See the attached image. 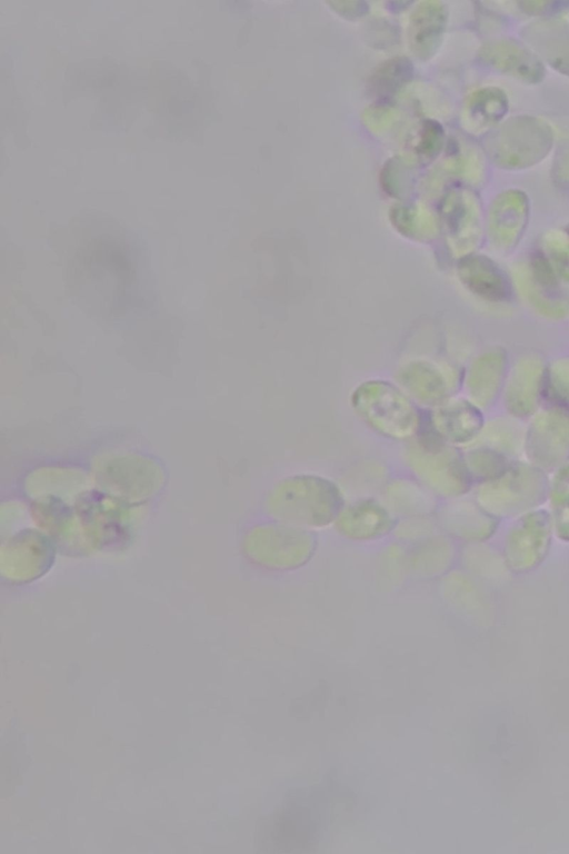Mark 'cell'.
I'll list each match as a JSON object with an SVG mask.
<instances>
[{"label":"cell","mask_w":569,"mask_h":854,"mask_svg":"<svg viewBox=\"0 0 569 854\" xmlns=\"http://www.w3.org/2000/svg\"><path fill=\"white\" fill-rule=\"evenodd\" d=\"M443 138L442 126L433 119H426L420 127L416 146L417 153L425 159L436 157L441 150Z\"/></svg>","instance_id":"cell-24"},{"label":"cell","mask_w":569,"mask_h":854,"mask_svg":"<svg viewBox=\"0 0 569 854\" xmlns=\"http://www.w3.org/2000/svg\"><path fill=\"white\" fill-rule=\"evenodd\" d=\"M393 117L392 110L385 105H375L363 112V120L370 128L377 130L388 125Z\"/></svg>","instance_id":"cell-28"},{"label":"cell","mask_w":569,"mask_h":854,"mask_svg":"<svg viewBox=\"0 0 569 854\" xmlns=\"http://www.w3.org/2000/svg\"><path fill=\"white\" fill-rule=\"evenodd\" d=\"M328 4L348 19L362 17L368 11V4L363 1H329Z\"/></svg>","instance_id":"cell-29"},{"label":"cell","mask_w":569,"mask_h":854,"mask_svg":"<svg viewBox=\"0 0 569 854\" xmlns=\"http://www.w3.org/2000/svg\"><path fill=\"white\" fill-rule=\"evenodd\" d=\"M396 523L395 515L382 500L362 497L345 505L333 525L347 539L371 542L393 532Z\"/></svg>","instance_id":"cell-7"},{"label":"cell","mask_w":569,"mask_h":854,"mask_svg":"<svg viewBox=\"0 0 569 854\" xmlns=\"http://www.w3.org/2000/svg\"><path fill=\"white\" fill-rule=\"evenodd\" d=\"M529 216V201L520 190L498 195L491 203L488 229L492 244L502 250L512 248L520 239Z\"/></svg>","instance_id":"cell-10"},{"label":"cell","mask_w":569,"mask_h":854,"mask_svg":"<svg viewBox=\"0 0 569 854\" xmlns=\"http://www.w3.org/2000/svg\"><path fill=\"white\" fill-rule=\"evenodd\" d=\"M475 509L470 505L453 503L448 504L439 512V524L451 535L471 539L478 537Z\"/></svg>","instance_id":"cell-22"},{"label":"cell","mask_w":569,"mask_h":854,"mask_svg":"<svg viewBox=\"0 0 569 854\" xmlns=\"http://www.w3.org/2000/svg\"><path fill=\"white\" fill-rule=\"evenodd\" d=\"M552 128L532 116L509 118L487 139L492 161L508 170L529 168L543 160L552 148Z\"/></svg>","instance_id":"cell-4"},{"label":"cell","mask_w":569,"mask_h":854,"mask_svg":"<svg viewBox=\"0 0 569 854\" xmlns=\"http://www.w3.org/2000/svg\"><path fill=\"white\" fill-rule=\"evenodd\" d=\"M345 505L340 486L316 474L287 476L266 498V510L273 520L309 530L332 525Z\"/></svg>","instance_id":"cell-1"},{"label":"cell","mask_w":569,"mask_h":854,"mask_svg":"<svg viewBox=\"0 0 569 854\" xmlns=\"http://www.w3.org/2000/svg\"><path fill=\"white\" fill-rule=\"evenodd\" d=\"M413 76L409 58L398 56L382 61L369 78V90L378 98H389L405 87Z\"/></svg>","instance_id":"cell-21"},{"label":"cell","mask_w":569,"mask_h":854,"mask_svg":"<svg viewBox=\"0 0 569 854\" xmlns=\"http://www.w3.org/2000/svg\"><path fill=\"white\" fill-rule=\"evenodd\" d=\"M517 6L527 13L530 14H546L553 11H559L562 8L569 6L568 2H551V1H521L517 2Z\"/></svg>","instance_id":"cell-30"},{"label":"cell","mask_w":569,"mask_h":854,"mask_svg":"<svg viewBox=\"0 0 569 854\" xmlns=\"http://www.w3.org/2000/svg\"><path fill=\"white\" fill-rule=\"evenodd\" d=\"M507 112V95L498 87H485L468 97L463 120L470 130L483 131L499 125Z\"/></svg>","instance_id":"cell-18"},{"label":"cell","mask_w":569,"mask_h":854,"mask_svg":"<svg viewBox=\"0 0 569 854\" xmlns=\"http://www.w3.org/2000/svg\"><path fill=\"white\" fill-rule=\"evenodd\" d=\"M441 212L452 248L466 256L476 247L481 236L477 198L467 190H451L443 199Z\"/></svg>","instance_id":"cell-9"},{"label":"cell","mask_w":569,"mask_h":854,"mask_svg":"<svg viewBox=\"0 0 569 854\" xmlns=\"http://www.w3.org/2000/svg\"><path fill=\"white\" fill-rule=\"evenodd\" d=\"M550 393L569 407V357L555 360L546 373Z\"/></svg>","instance_id":"cell-25"},{"label":"cell","mask_w":569,"mask_h":854,"mask_svg":"<svg viewBox=\"0 0 569 854\" xmlns=\"http://www.w3.org/2000/svg\"><path fill=\"white\" fill-rule=\"evenodd\" d=\"M416 436L403 455L416 479L433 495L453 498L465 494L471 481L466 461L447 446L430 416L421 417Z\"/></svg>","instance_id":"cell-2"},{"label":"cell","mask_w":569,"mask_h":854,"mask_svg":"<svg viewBox=\"0 0 569 854\" xmlns=\"http://www.w3.org/2000/svg\"><path fill=\"white\" fill-rule=\"evenodd\" d=\"M447 23V11L439 1L419 2L409 18L408 41L420 59H429L441 43Z\"/></svg>","instance_id":"cell-14"},{"label":"cell","mask_w":569,"mask_h":854,"mask_svg":"<svg viewBox=\"0 0 569 854\" xmlns=\"http://www.w3.org/2000/svg\"><path fill=\"white\" fill-rule=\"evenodd\" d=\"M506 363V354L500 348H493L473 361L467 385L477 404L487 405L495 398L505 376Z\"/></svg>","instance_id":"cell-17"},{"label":"cell","mask_w":569,"mask_h":854,"mask_svg":"<svg viewBox=\"0 0 569 854\" xmlns=\"http://www.w3.org/2000/svg\"><path fill=\"white\" fill-rule=\"evenodd\" d=\"M542 256L555 274L569 282V229L548 231L542 239Z\"/></svg>","instance_id":"cell-23"},{"label":"cell","mask_w":569,"mask_h":854,"mask_svg":"<svg viewBox=\"0 0 569 854\" xmlns=\"http://www.w3.org/2000/svg\"><path fill=\"white\" fill-rule=\"evenodd\" d=\"M451 557L450 543L438 534L412 543L407 552L408 568L423 577L441 574L449 566Z\"/></svg>","instance_id":"cell-20"},{"label":"cell","mask_w":569,"mask_h":854,"mask_svg":"<svg viewBox=\"0 0 569 854\" xmlns=\"http://www.w3.org/2000/svg\"><path fill=\"white\" fill-rule=\"evenodd\" d=\"M358 416L378 434L408 439L417 434L421 415L398 389L383 383L360 386L351 398Z\"/></svg>","instance_id":"cell-5"},{"label":"cell","mask_w":569,"mask_h":854,"mask_svg":"<svg viewBox=\"0 0 569 854\" xmlns=\"http://www.w3.org/2000/svg\"><path fill=\"white\" fill-rule=\"evenodd\" d=\"M557 277L542 254L535 255L516 272L523 297L538 312L550 318H562L569 311V301L561 295Z\"/></svg>","instance_id":"cell-6"},{"label":"cell","mask_w":569,"mask_h":854,"mask_svg":"<svg viewBox=\"0 0 569 854\" xmlns=\"http://www.w3.org/2000/svg\"><path fill=\"white\" fill-rule=\"evenodd\" d=\"M532 451L547 455H563L569 451V411L552 408L532 424L529 444Z\"/></svg>","instance_id":"cell-19"},{"label":"cell","mask_w":569,"mask_h":854,"mask_svg":"<svg viewBox=\"0 0 569 854\" xmlns=\"http://www.w3.org/2000/svg\"><path fill=\"white\" fill-rule=\"evenodd\" d=\"M317 549L309 530L273 520L251 527L243 538V552L254 565L271 572H295L307 565Z\"/></svg>","instance_id":"cell-3"},{"label":"cell","mask_w":569,"mask_h":854,"mask_svg":"<svg viewBox=\"0 0 569 854\" xmlns=\"http://www.w3.org/2000/svg\"><path fill=\"white\" fill-rule=\"evenodd\" d=\"M401 169H403V165L398 158L390 159L385 163L380 175V181L386 192L390 195H399L403 182Z\"/></svg>","instance_id":"cell-27"},{"label":"cell","mask_w":569,"mask_h":854,"mask_svg":"<svg viewBox=\"0 0 569 854\" xmlns=\"http://www.w3.org/2000/svg\"><path fill=\"white\" fill-rule=\"evenodd\" d=\"M479 58L495 70L527 83H538L546 75L542 60L530 48L510 38L485 42L479 49Z\"/></svg>","instance_id":"cell-8"},{"label":"cell","mask_w":569,"mask_h":854,"mask_svg":"<svg viewBox=\"0 0 569 854\" xmlns=\"http://www.w3.org/2000/svg\"><path fill=\"white\" fill-rule=\"evenodd\" d=\"M430 419L445 440L465 444L481 429L482 416L478 408L467 400H453L438 407Z\"/></svg>","instance_id":"cell-15"},{"label":"cell","mask_w":569,"mask_h":854,"mask_svg":"<svg viewBox=\"0 0 569 854\" xmlns=\"http://www.w3.org/2000/svg\"><path fill=\"white\" fill-rule=\"evenodd\" d=\"M382 502L393 515L407 517H430L436 509L433 494L418 480L396 478L382 489Z\"/></svg>","instance_id":"cell-16"},{"label":"cell","mask_w":569,"mask_h":854,"mask_svg":"<svg viewBox=\"0 0 569 854\" xmlns=\"http://www.w3.org/2000/svg\"><path fill=\"white\" fill-rule=\"evenodd\" d=\"M458 275L472 294L485 300L506 302L511 298V286L506 275L486 256H463L458 265Z\"/></svg>","instance_id":"cell-12"},{"label":"cell","mask_w":569,"mask_h":854,"mask_svg":"<svg viewBox=\"0 0 569 854\" xmlns=\"http://www.w3.org/2000/svg\"><path fill=\"white\" fill-rule=\"evenodd\" d=\"M435 530V523L430 517H407L396 523L393 533L405 542H418Z\"/></svg>","instance_id":"cell-26"},{"label":"cell","mask_w":569,"mask_h":854,"mask_svg":"<svg viewBox=\"0 0 569 854\" xmlns=\"http://www.w3.org/2000/svg\"><path fill=\"white\" fill-rule=\"evenodd\" d=\"M546 370L537 356H525L515 364L508 378L506 403L515 415H528L538 403Z\"/></svg>","instance_id":"cell-13"},{"label":"cell","mask_w":569,"mask_h":854,"mask_svg":"<svg viewBox=\"0 0 569 854\" xmlns=\"http://www.w3.org/2000/svg\"><path fill=\"white\" fill-rule=\"evenodd\" d=\"M521 34L540 59L569 76V22L555 18L540 19L523 27Z\"/></svg>","instance_id":"cell-11"}]
</instances>
